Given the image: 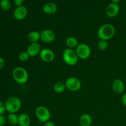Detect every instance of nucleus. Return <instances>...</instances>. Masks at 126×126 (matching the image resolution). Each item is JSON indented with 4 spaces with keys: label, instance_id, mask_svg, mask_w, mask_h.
Wrapping results in <instances>:
<instances>
[{
    "label": "nucleus",
    "instance_id": "nucleus-21",
    "mask_svg": "<svg viewBox=\"0 0 126 126\" xmlns=\"http://www.w3.org/2000/svg\"><path fill=\"white\" fill-rule=\"evenodd\" d=\"M0 7L2 11H9L11 7V2H10V0H1Z\"/></svg>",
    "mask_w": 126,
    "mask_h": 126
},
{
    "label": "nucleus",
    "instance_id": "nucleus-20",
    "mask_svg": "<svg viewBox=\"0 0 126 126\" xmlns=\"http://www.w3.org/2000/svg\"><path fill=\"white\" fill-rule=\"evenodd\" d=\"M7 121L11 125L16 126L18 125V116L16 113H9L7 116Z\"/></svg>",
    "mask_w": 126,
    "mask_h": 126
},
{
    "label": "nucleus",
    "instance_id": "nucleus-27",
    "mask_svg": "<svg viewBox=\"0 0 126 126\" xmlns=\"http://www.w3.org/2000/svg\"><path fill=\"white\" fill-rule=\"evenodd\" d=\"M121 102L123 105L126 108V93L124 94L122 96Z\"/></svg>",
    "mask_w": 126,
    "mask_h": 126
},
{
    "label": "nucleus",
    "instance_id": "nucleus-14",
    "mask_svg": "<svg viewBox=\"0 0 126 126\" xmlns=\"http://www.w3.org/2000/svg\"><path fill=\"white\" fill-rule=\"evenodd\" d=\"M57 10V7L56 4L51 2L46 3L43 7V12L48 15L54 14L56 12Z\"/></svg>",
    "mask_w": 126,
    "mask_h": 126
},
{
    "label": "nucleus",
    "instance_id": "nucleus-19",
    "mask_svg": "<svg viewBox=\"0 0 126 126\" xmlns=\"http://www.w3.org/2000/svg\"><path fill=\"white\" fill-rule=\"evenodd\" d=\"M66 45L67 46L68 48H70V49H73L75 47H77L79 45L78 41L75 37H68L67 39H66Z\"/></svg>",
    "mask_w": 126,
    "mask_h": 126
},
{
    "label": "nucleus",
    "instance_id": "nucleus-16",
    "mask_svg": "<svg viewBox=\"0 0 126 126\" xmlns=\"http://www.w3.org/2000/svg\"><path fill=\"white\" fill-rule=\"evenodd\" d=\"M31 119L27 113H22L18 116V125L19 126H30Z\"/></svg>",
    "mask_w": 126,
    "mask_h": 126
},
{
    "label": "nucleus",
    "instance_id": "nucleus-4",
    "mask_svg": "<svg viewBox=\"0 0 126 126\" xmlns=\"http://www.w3.org/2000/svg\"><path fill=\"white\" fill-rule=\"evenodd\" d=\"M63 60L66 64L69 66H74L76 65L78 62L79 57L76 52V50L73 49L67 48L63 52Z\"/></svg>",
    "mask_w": 126,
    "mask_h": 126
},
{
    "label": "nucleus",
    "instance_id": "nucleus-29",
    "mask_svg": "<svg viewBox=\"0 0 126 126\" xmlns=\"http://www.w3.org/2000/svg\"><path fill=\"white\" fill-rule=\"evenodd\" d=\"M44 126H55V124L52 121H48L44 123Z\"/></svg>",
    "mask_w": 126,
    "mask_h": 126
},
{
    "label": "nucleus",
    "instance_id": "nucleus-9",
    "mask_svg": "<svg viewBox=\"0 0 126 126\" xmlns=\"http://www.w3.org/2000/svg\"><path fill=\"white\" fill-rule=\"evenodd\" d=\"M41 40L45 43H52L55 39V34L51 30H44L40 33Z\"/></svg>",
    "mask_w": 126,
    "mask_h": 126
},
{
    "label": "nucleus",
    "instance_id": "nucleus-6",
    "mask_svg": "<svg viewBox=\"0 0 126 126\" xmlns=\"http://www.w3.org/2000/svg\"><path fill=\"white\" fill-rule=\"evenodd\" d=\"M76 52L79 59L86 60L88 59L91 54V49L87 44L85 43L79 44L76 49Z\"/></svg>",
    "mask_w": 126,
    "mask_h": 126
},
{
    "label": "nucleus",
    "instance_id": "nucleus-11",
    "mask_svg": "<svg viewBox=\"0 0 126 126\" xmlns=\"http://www.w3.org/2000/svg\"><path fill=\"white\" fill-rule=\"evenodd\" d=\"M119 9H120V8H119V6L118 4L111 2L106 8V15L110 18L114 17L118 14Z\"/></svg>",
    "mask_w": 126,
    "mask_h": 126
},
{
    "label": "nucleus",
    "instance_id": "nucleus-1",
    "mask_svg": "<svg viewBox=\"0 0 126 126\" xmlns=\"http://www.w3.org/2000/svg\"><path fill=\"white\" fill-rule=\"evenodd\" d=\"M116 30L114 26L110 23H106L101 26L97 32L100 40L108 41L114 36Z\"/></svg>",
    "mask_w": 126,
    "mask_h": 126
},
{
    "label": "nucleus",
    "instance_id": "nucleus-24",
    "mask_svg": "<svg viewBox=\"0 0 126 126\" xmlns=\"http://www.w3.org/2000/svg\"><path fill=\"white\" fill-rule=\"evenodd\" d=\"M6 111V108H5L4 103H3L0 101V114H4Z\"/></svg>",
    "mask_w": 126,
    "mask_h": 126
},
{
    "label": "nucleus",
    "instance_id": "nucleus-25",
    "mask_svg": "<svg viewBox=\"0 0 126 126\" xmlns=\"http://www.w3.org/2000/svg\"><path fill=\"white\" fill-rule=\"evenodd\" d=\"M6 122V118L4 114H0V126H3Z\"/></svg>",
    "mask_w": 126,
    "mask_h": 126
},
{
    "label": "nucleus",
    "instance_id": "nucleus-8",
    "mask_svg": "<svg viewBox=\"0 0 126 126\" xmlns=\"http://www.w3.org/2000/svg\"><path fill=\"white\" fill-rule=\"evenodd\" d=\"M39 57L44 62H51L55 59V54L51 49L44 48L41 50Z\"/></svg>",
    "mask_w": 126,
    "mask_h": 126
},
{
    "label": "nucleus",
    "instance_id": "nucleus-12",
    "mask_svg": "<svg viewBox=\"0 0 126 126\" xmlns=\"http://www.w3.org/2000/svg\"><path fill=\"white\" fill-rule=\"evenodd\" d=\"M41 50L40 44L38 43H32L29 44L27 48V52H28L30 57H36L40 54Z\"/></svg>",
    "mask_w": 126,
    "mask_h": 126
},
{
    "label": "nucleus",
    "instance_id": "nucleus-23",
    "mask_svg": "<svg viewBox=\"0 0 126 126\" xmlns=\"http://www.w3.org/2000/svg\"><path fill=\"white\" fill-rule=\"evenodd\" d=\"M30 57V55H28V52L27 51L21 52L18 55V59L22 62H26L28 60Z\"/></svg>",
    "mask_w": 126,
    "mask_h": 126
},
{
    "label": "nucleus",
    "instance_id": "nucleus-26",
    "mask_svg": "<svg viewBox=\"0 0 126 126\" xmlns=\"http://www.w3.org/2000/svg\"><path fill=\"white\" fill-rule=\"evenodd\" d=\"M23 3H24V0H14V4L17 7L23 6Z\"/></svg>",
    "mask_w": 126,
    "mask_h": 126
},
{
    "label": "nucleus",
    "instance_id": "nucleus-7",
    "mask_svg": "<svg viewBox=\"0 0 126 126\" xmlns=\"http://www.w3.org/2000/svg\"><path fill=\"white\" fill-rule=\"evenodd\" d=\"M65 85L68 90L72 92L79 91L81 87V82L78 78L76 77H70L66 79Z\"/></svg>",
    "mask_w": 126,
    "mask_h": 126
},
{
    "label": "nucleus",
    "instance_id": "nucleus-30",
    "mask_svg": "<svg viewBox=\"0 0 126 126\" xmlns=\"http://www.w3.org/2000/svg\"><path fill=\"white\" fill-rule=\"evenodd\" d=\"M111 2H113V3L118 4L119 2H120L121 0H111Z\"/></svg>",
    "mask_w": 126,
    "mask_h": 126
},
{
    "label": "nucleus",
    "instance_id": "nucleus-5",
    "mask_svg": "<svg viewBox=\"0 0 126 126\" xmlns=\"http://www.w3.org/2000/svg\"><path fill=\"white\" fill-rule=\"evenodd\" d=\"M35 115L39 123H46L50 118V113L47 107L39 106L36 108Z\"/></svg>",
    "mask_w": 126,
    "mask_h": 126
},
{
    "label": "nucleus",
    "instance_id": "nucleus-13",
    "mask_svg": "<svg viewBox=\"0 0 126 126\" xmlns=\"http://www.w3.org/2000/svg\"><path fill=\"white\" fill-rule=\"evenodd\" d=\"M112 89L114 93L117 94H121L124 91V82L120 79H116L113 81L112 84Z\"/></svg>",
    "mask_w": 126,
    "mask_h": 126
},
{
    "label": "nucleus",
    "instance_id": "nucleus-22",
    "mask_svg": "<svg viewBox=\"0 0 126 126\" xmlns=\"http://www.w3.org/2000/svg\"><path fill=\"white\" fill-rule=\"evenodd\" d=\"M98 49L101 50H105L108 48V44L107 41L105 40H100L97 44Z\"/></svg>",
    "mask_w": 126,
    "mask_h": 126
},
{
    "label": "nucleus",
    "instance_id": "nucleus-15",
    "mask_svg": "<svg viewBox=\"0 0 126 126\" xmlns=\"http://www.w3.org/2000/svg\"><path fill=\"white\" fill-rule=\"evenodd\" d=\"M79 123L81 126H91L92 123V118L90 114L85 113L81 116Z\"/></svg>",
    "mask_w": 126,
    "mask_h": 126
},
{
    "label": "nucleus",
    "instance_id": "nucleus-10",
    "mask_svg": "<svg viewBox=\"0 0 126 126\" xmlns=\"http://www.w3.org/2000/svg\"><path fill=\"white\" fill-rule=\"evenodd\" d=\"M28 15V10L25 6L17 7L14 12V17L17 20H23Z\"/></svg>",
    "mask_w": 126,
    "mask_h": 126
},
{
    "label": "nucleus",
    "instance_id": "nucleus-18",
    "mask_svg": "<svg viewBox=\"0 0 126 126\" xmlns=\"http://www.w3.org/2000/svg\"><path fill=\"white\" fill-rule=\"evenodd\" d=\"M53 89H54V91H55V92L57 94H61L65 91L66 87L65 82L59 81V82H57L56 83H55Z\"/></svg>",
    "mask_w": 126,
    "mask_h": 126
},
{
    "label": "nucleus",
    "instance_id": "nucleus-3",
    "mask_svg": "<svg viewBox=\"0 0 126 126\" xmlns=\"http://www.w3.org/2000/svg\"><path fill=\"white\" fill-rule=\"evenodd\" d=\"M5 108L9 113H16L20 110L22 102L17 97H11L7 99L4 103Z\"/></svg>",
    "mask_w": 126,
    "mask_h": 126
},
{
    "label": "nucleus",
    "instance_id": "nucleus-17",
    "mask_svg": "<svg viewBox=\"0 0 126 126\" xmlns=\"http://www.w3.org/2000/svg\"><path fill=\"white\" fill-rule=\"evenodd\" d=\"M28 39L31 43H38V41L41 39V34L37 31H32L28 34Z\"/></svg>",
    "mask_w": 126,
    "mask_h": 126
},
{
    "label": "nucleus",
    "instance_id": "nucleus-28",
    "mask_svg": "<svg viewBox=\"0 0 126 126\" xmlns=\"http://www.w3.org/2000/svg\"><path fill=\"white\" fill-rule=\"evenodd\" d=\"M4 65H5L4 60L3 59V58L0 57V70H1V69L3 68V67L4 66Z\"/></svg>",
    "mask_w": 126,
    "mask_h": 126
},
{
    "label": "nucleus",
    "instance_id": "nucleus-2",
    "mask_svg": "<svg viewBox=\"0 0 126 126\" xmlns=\"http://www.w3.org/2000/svg\"><path fill=\"white\" fill-rule=\"evenodd\" d=\"M12 75L14 80L20 84L26 83L29 79V75L27 71L21 66L15 68L12 71Z\"/></svg>",
    "mask_w": 126,
    "mask_h": 126
}]
</instances>
